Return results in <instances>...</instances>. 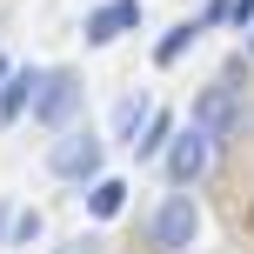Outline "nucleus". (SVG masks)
<instances>
[{
  "label": "nucleus",
  "instance_id": "nucleus-14",
  "mask_svg": "<svg viewBox=\"0 0 254 254\" xmlns=\"http://www.w3.org/2000/svg\"><path fill=\"white\" fill-rule=\"evenodd\" d=\"M248 54H254V34H248Z\"/></svg>",
  "mask_w": 254,
  "mask_h": 254
},
{
  "label": "nucleus",
  "instance_id": "nucleus-11",
  "mask_svg": "<svg viewBox=\"0 0 254 254\" xmlns=\"http://www.w3.org/2000/svg\"><path fill=\"white\" fill-rule=\"evenodd\" d=\"M154 107L147 101H134V94H127V101L114 107V140H127V147H134V134H140V121H147Z\"/></svg>",
  "mask_w": 254,
  "mask_h": 254
},
{
  "label": "nucleus",
  "instance_id": "nucleus-9",
  "mask_svg": "<svg viewBox=\"0 0 254 254\" xmlns=\"http://www.w3.org/2000/svg\"><path fill=\"white\" fill-rule=\"evenodd\" d=\"M201 34H207L201 20H181V27H167V40L154 47V61H161V67H174V61H181V54H188V47H194Z\"/></svg>",
  "mask_w": 254,
  "mask_h": 254
},
{
  "label": "nucleus",
  "instance_id": "nucleus-10",
  "mask_svg": "<svg viewBox=\"0 0 254 254\" xmlns=\"http://www.w3.org/2000/svg\"><path fill=\"white\" fill-rule=\"evenodd\" d=\"M167 134H174V114H147V121H140V134H134V154H140V161H147V154H161Z\"/></svg>",
  "mask_w": 254,
  "mask_h": 254
},
{
  "label": "nucleus",
  "instance_id": "nucleus-3",
  "mask_svg": "<svg viewBox=\"0 0 254 254\" xmlns=\"http://www.w3.org/2000/svg\"><path fill=\"white\" fill-rule=\"evenodd\" d=\"M34 121L40 127H67L74 121V107H80V74H67V67H54V74H40V87H34Z\"/></svg>",
  "mask_w": 254,
  "mask_h": 254
},
{
  "label": "nucleus",
  "instance_id": "nucleus-12",
  "mask_svg": "<svg viewBox=\"0 0 254 254\" xmlns=\"http://www.w3.org/2000/svg\"><path fill=\"white\" fill-rule=\"evenodd\" d=\"M228 20L248 34V27H254V0H228Z\"/></svg>",
  "mask_w": 254,
  "mask_h": 254
},
{
  "label": "nucleus",
  "instance_id": "nucleus-1",
  "mask_svg": "<svg viewBox=\"0 0 254 254\" xmlns=\"http://www.w3.org/2000/svg\"><path fill=\"white\" fill-rule=\"evenodd\" d=\"M234 80H241V61H234L228 74L207 80V87L194 94V114H188V127H194V134H207L214 147H221V140H234V127H241V87H234Z\"/></svg>",
  "mask_w": 254,
  "mask_h": 254
},
{
  "label": "nucleus",
  "instance_id": "nucleus-2",
  "mask_svg": "<svg viewBox=\"0 0 254 254\" xmlns=\"http://www.w3.org/2000/svg\"><path fill=\"white\" fill-rule=\"evenodd\" d=\"M101 134H94V127H61V140H54V147H47V167H54V174H61V181H94V174H101Z\"/></svg>",
  "mask_w": 254,
  "mask_h": 254
},
{
  "label": "nucleus",
  "instance_id": "nucleus-7",
  "mask_svg": "<svg viewBox=\"0 0 254 254\" xmlns=\"http://www.w3.org/2000/svg\"><path fill=\"white\" fill-rule=\"evenodd\" d=\"M121 207H127V181L94 174V181H87V214H94V221H114Z\"/></svg>",
  "mask_w": 254,
  "mask_h": 254
},
{
  "label": "nucleus",
  "instance_id": "nucleus-5",
  "mask_svg": "<svg viewBox=\"0 0 254 254\" xmlns=\"http://www.w3.org/2000/svg\"><path fill=\"white\" fill-rule=\"evenodd\" d=\"M161 154H167V181H174V188H194V181L207 174V161H214V140L188 127V134H181V140H167Z\"/></svg>",
  "mask_w": 254,
  "mask_h": 254
},
{
  "label": "nucleus",
  "instance_id": "nucleus-4",
  "mask_svg": "<svg viewBox=\"0 0 254 254\" xmlns=\"http://www.w3.org/2000/svg\"><path fill=\"white\" fill-rule=\"evenodd\" d=\"M194 234H201V207H194V194H167L161 207H154V241L161 248H194Z\"/></svg>",
  "mask_w": 254,
  "mask_h": 254
},
{
  "label": "nucleus",
  "instance_id": "nucleus-8",
  "mask_svg": "<svg viewBox=\"0 0 254 254\" xmlns=\"http://www.w3.org/2000/svg\"><path fill=\"white\" fill-rule=\"evenodd\" d=\"M34 87H40L34 67H20V74L0 80V121H20V114H27V101H34Z\"/></svg>",
  "mask_w": 254,
  "mask_h": 254
},
{
  "label": "nucleus",
  "instance_id": "nucleus-13",
  "mask_svg": "<svg viewBox=\"0 0 254 254\" xmlns=\"http://www.w3.org/2000/svg\"><path fill=\"white\" fill-rule=\"evenodd\" d=\"M0 80H7V54H0Z\"/></svg>",
  "mask_w": 254,
  "mask_h": 254
},
{
  "label": "nucleus",
  "instance_id": "nucleus-6",
  "mask_svg": "<svg viewBox=\"0 0 254 254\" xmlns=\"http://www.w3.org/2000/svg\"><path fill=\"white\" fill-rule=\"evenodd\" d=\"M140 27V0H107V7L87 13V47H114L121 34Z\"/></svg>",
  "mask_w": 254,
  "mask_h": 254
}]
</instances>
